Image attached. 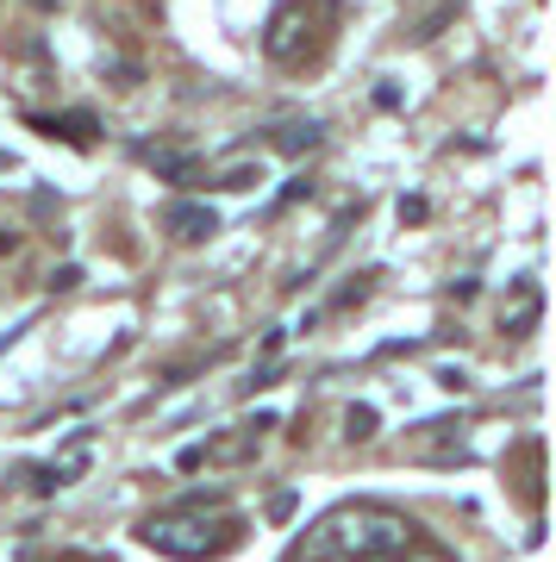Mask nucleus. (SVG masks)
Listing matches in <instances>:
<instances>
[{
    "label": "nucleus",
    "mask_w": 556,
    "mask_h": 562,
    "mask_svg": "<svg viewBox=\"0 0 556 562\" xmlns=\"http://www.w3.org/2000/svg\"><path fill=\"white\" fill-rule=\"evenodd\" d=\"M151 169H157V176H169V181H194L200 176L194 157H176V150H151Z\"/></svg>",
    "instance_id": "8"
},
{
    "label": "nucleus",
    "mask_w": 556,
    "mask_h": 562,
    "mask_svg": "<svg viewBox=\"0 0 556 562\" xmlns=\"http://www.w3.org/2000/svg\"><path fill=\"white\" fill-rule=\"evenodd\" d=\"M44 138H63V144H88L94 138V113H63V120H32Z\"/></svg>",
    "instance_id": "7"
},
{
    "label": "nucleus",
    "mask_w": 556,
    "mask_h": 562,
    "mask_svg": "<svg viewBox=\"0 0 556 562\" xmlns=\"http://www.w3.org/2000/svg\"><path fill=\"white\" fill-rule=\"evenodd\" d=\"M537 319H544V288H537L532 276H519L507 306H500V331H507V338H532Z\"/></svg>",
    "instance_id": "4"
},
{
    "label": "nucleus",
    "mask_w": 556,
    "mask_h": 562,
    "mask_svg": "<svg viewBox=\"0 0 556 562\" xmlns=\"http://www.w3.org/2000/svg\"><path fill=\"white\" fill-rule=\"evenodd\" d=\"M163 225H169L181 244H207L219 232V213L213 206H194V201H169L163 206Z\"/></svg>",
    "instance_id": "5"
},
{
    "label": "nucleus",
    "mask_w": 556,
    "mask_h": 562,
    "mask_svg": "<svg viewBox=\"0 0 556 562\" xmlns=\"http://www.w3.org/2000/svg\"><path fill=\"white\" fill-rule=\"evenodd\" d=\"M76 281H81V269H76V262H63L57 276H51V288H76Z\"/></svg>",
    "instance_id": "12"
},
{
    "label": "nucleus",
    "mask_w": 556,
    "mask_h": 562,
    "mask_svg": "<svg viewBox=\"0 0 556 562\" xmlns=\"http://www.w3.org/2000/svg\"><path fill=\"white\" fill-rule=\"evenodd\" d=\"M0 250H13V232H7V238H0Z\"/></svg>",
    "instance_id": "13"
},
{
    "label": "nucleus",
    "mask_w": 556,
    "mask_h": 562,
    "mask_svg": "<svg viewBox=\"0 0 556 562\" xmlns=\"http://www.w3.org/2000/svg\"><path fill=\"white\" fill-rule=\"evenodd\" d=\"M0 169H13V157H0Z\"/></svg>",
    "instance_id": "14"
},
{
    "label": "nucleus",
    "mask_w": 556,
    "mask_h": 562,
    "mask_svg": "<svg viewBox=\"0 0 556 562\" xmlns=\"http://www.w3.org/2000/svg\"><path fill=\"white\" fill-rule=\"evenodd\" d=\"M138 538L157 550V557H176V562H207V557H225L232 543L244 538V525L225 513L219 501H181V506H163L138 525Z\"/></svg>",
    "instance_id": "2"
},
{
    "label": "nucleus",
    "mask_w": 556,
    "mask_h": 562,
    "mask_svg": "<svg viewBox=\"0 0 556 562\" xmlns=\"http://www.w3.org/2000/svg\"><path fill=\"white\" fill-rule=\"evenodd\" d=\"M251 181H263V169H257V162H232V169H219V181H213V188H251Z\"/></svg>",
    "instance_id": "10"
},
{
    "label": "nucleus",
    "mask_w": 556,
    "mask_h": 562,
    "mask_svg": "<svg viewBox=\"0 0 556 562\" xmlns=\"http://www.w3.org/2000/svg\"><path fill=\"white\" fill-rule=\"evenodd\" d=\"M394 562H451V557H444V550H437V543H425V538H419L413 550H407V557H394Z\"/></svg>",
    "instance_id": "11"
},
{
    "label": "nucleus",
    "mask_w": 556,
    "mask_h": 562,
    "mask_svg": "<svg viewBox=\"0 0 556 562\" xmlns=\"http://www.w3.org/2000/svg\"><path fill=\"white\" fill-rule=\"evenodd\" d=\"M344 438L351 443L376 438V406H351V413H344Z\"/></svg>",
    "instance_id": "9"
},
{
    "label": "nucleus",
    "mask_w": 556,
    "mask_h": 562,
    "mask_svg": "<svg viewBox=\"0 0 556 562\" xmlns=\"http://www.w3.org/2000/svg\"><path fill=\"white\" fill-rule=\"evenodd\" d=\"M269 144H276L281 157H307V150H319V125L313 120H288V125H276Z\"/></svg>",
    "instance_id": "6"
},
{
    "label": "nucleus",
    "mask_w": 556,
    "mask_h": 562,
    "mask_svg": "<svg viewBox=\"0 0 556 562\" xmlns=\"http://www.w3.org/2000/svg\"><path fill=\"white\" fill-rule=\"evenodd\" d=\"M300 38H307V0H281L269 13V32H263V50L276 63H294L300 57Z\"/></svg>",
    "instance_id": "3"
},
{
    "label": "nucleus",
    "mask_w": 556,
    "mask_h": 562,
    "mask_svg": "<svg viewBox=\"0 0 556 562\" xmlns=\"http://www.w3.org/2000/svg\"><path fill=\"white\" fill-rule=\"evenodd\" d=\"M419 543V525L407 513L381 501H357V506H338L300 538V557L307 562H394Z\"/></svg>",
    "instance_id": "1"
}]
</instances>
